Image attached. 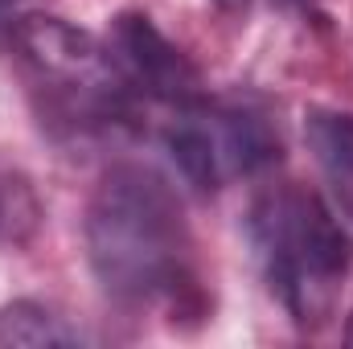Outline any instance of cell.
Returning a JSON list of instances; mask_svg holds the SVG:
<instances>
[{"mask_svg":"<svg viewBox=\"0 0 353 349\" xmlns=\"http://www.w3.org/2000/svg\"><path fill=\"white\" fill-rule=\"evenodd\" d=\"M189 230L165 177L119 165L103 177L87 210V255L94 279L119 304H176L193 288Z\"/></svg>","mask_w":353,"mask_h":349,"instance_id":"1","label":"cell"},{"mask_svg":"<svg viewBox=\"0 0 353 349\" xmlns=\"http://www.w3.org/2000/svg\"><path fill=\"white\" fill-rule=\"evenodd\" d=\"M247 230L267 283L292 321L304 329L325 325L353 267V243L333 210L312 189L275 185L251 206Z\"/></svg>","mask_w":353,"mask_h":349,"instance_id":"2","label":"cell"},{"mask_svg":"<svg viewBox=\"0 0 353 349\" xmlns=\"http://www.w3.org/2000/svg\"><path fill=\"white\" fill-rule=\"evenodd\" d=\"M21 58L37 70L46 87H54L74 115L90 123H123L132 115L136 94L119 79L111 50L99 46L90 33L58 21V17H21L12 29Z\"/></svg>","mask_w":353,"mask_h":349,"instance_id":"3","label":"cell"},{"mask_svg":"<svg viewBox=\"0 0 353 349\" xmlns=\"http://www.w3.org/2000/svg\"><path fill=\"white\" fill-rule=\"evenodd\" d=\"M165 144L181 177L197 189H222L279 157V136L259 111L210 99L176 107Z\"/></svg>","mask_w":353,"mask_h":349,"instance_id":"4","label":"cell"},{"mask_svg":"<svg viewBox=\"0 0 353 349\" xmlns=\"http://www.w3.org/2000/svg\"><path fill=\"white\" fill-rule=\"evenodd\" d=\"M111 62L119 79L136 99H152L165 107H189L201 94V74L197 66L176 50L173 41L144 17V12H119L107 37Z\"/></svg>","mask_w":353,"mask_h":349,"instance_id":"5","label":"cell"},{"mask_svg":"<svg viewBox=\"0 0 353 349\" xmlns=\"http://www.w3.org/2000/svg\"><path fill=\"white\" fill-rule=\"evenodd\" d=\"M304 140L321 177L329 181V193L353 218V115L312 107L304 115Z\"/></svg>","mask_w":353,"mask_h":349,"instance_id":"6","label":"cell"},{"mask_svg":"<svg viewBox=\"0 0 353 349\" xmlns=\"http://www.w3.org/2000/svg\"><path fill=\"white\" fill-rule=\"evenodd\" d=\"M0 341L4 346H79L83 333L66 325V317L50 312L37 300H17L0 312Z\"/></svg>","mask_w":353,"mask_h":349,"instance_id":"7","label":"cell"},{"mask_svg":"<svg viewBox=\"0 0 353 349\" xmlns=\"http://www.w3.org/2000/svg\"><path fill=\"white\" fill-rule=\"evenodd\" d=\"M214 4H218L222 12H243V8H247L251 0H214Z\"/></svg>","mask_w":353,"mask_h":349,"instance_id":"8","label":"cell"},{"mask_svg":"<svg viewBox=\"0 0 353 349\" xmlns=\"http://www.w3.org/2000/svg\"><path fill=\"white\" fill-rule=\"evenodd\" d=\"M345 341L353 346V317H350V325H345Z\"/></svg>","mask_w":353,"mask_h":349,"instance_id":"9","label":"cell"},{"mask_svg":"<svg viewBox=\"0 0 353 349\" xmlns=\"http://www.w3.org/2000/svg\"><path fill=\"white\" fill-rule=\"evenodd\" d=\"M8 4H12V0H0V12H4V8H8Z\"/></svg>","mask_w":353,"mask_h":349,"instance_id":"10","label":"cell"}]
</instances>
